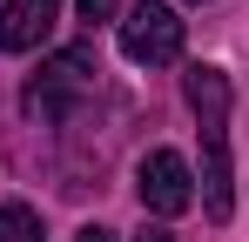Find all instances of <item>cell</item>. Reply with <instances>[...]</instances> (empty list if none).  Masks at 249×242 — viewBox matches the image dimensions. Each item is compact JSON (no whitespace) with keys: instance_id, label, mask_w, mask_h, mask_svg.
Listing matches in <instances>:
<instances>
[{"instance_id":"3","label":"cell","mask_w":249,"mask_h":242,"mask_svg":"<svg viewBox=\"0 0 249 242\" xmlns=\"http://www.w3.org/2000/svg\"><path fill=\"white\" fill-rule=\"evenodd\" d=\"M122 54L128 61H142V68H162L182 54V20H175V7L168 0H135L122 20Z\"/></svg>"},{"instance_id":"4","label":"cell","mask_w":249,"mask_h":242,"mask_svg":"<svg viewBox=\"0 0 249 242\" xmlns=\"http://www.w3.org/2000/svg\"><path fill=\"white\" fill-rule=\"evenodd\" d=\"M135 195L148 215H182V208H196V175H189V161L175 155V148H148L142 168H135Z\"/></svg>"},{"instance_id":"10","label":"cell","mask_w":249,"mask_h":242,"mask_svg":"<svg viewBox=\"0 0 249 242\" xmlns=\"http://www.w3.org/2000/svg\"><path fill=\"white\" fill-rule=\"evenodd\" d=\"M189 7H202V0H189Z\"/></svg>"},{"instance_id":"1","label":"cell","mask_w":249,"mask_h":242,"mask_svg":"<svg viewBox=\"0 0 249 242\" xmlns=\"http://www.w3.org/2000/svg\"><path fill=\"white\" fill-rule=\"evenodd\" d=\"M182 94H189L196 135H202V208H209V222H229V208H236V182H229V74L222 68H189Z\"/></svg>"},{"instance_id":"7","label":"cell","mask_w":249,"mask_h":242,"mask_svg":"<svg viewBox=\"0 0 249 242\" xmlns=\"http://www.w3.org/2000/svg\"><path fill=\"white\" fill-rule=\"evenodd\" d=\"M122 0H81V20H115Z\"/></svg>"},{"instance_id":"8","label":"cell","mask_w":249,"mask_h":242,"mask_svg":"<svg viewBox=\"0 0 249 242\" xmlns=\"http://www.w3.org/2000/svg\"><path fill=\"white\" fill-rule=\"evenodd\" d=\"M135 242H175V236H168L162 222H142V236H135Z\"/></svg>"},{"instance_id":"6","label":"cell","mask_w":249,"mask_h":242,"mask_svg":"<svg viewBox=\"0 0 249 242\" xmlns=\"http://www.w3.org/2000/svg\"><path fill=\"white\" fill-rule=\"evenodd\" d=\"M0 242H41V215L27 202H0Z\"/></svg>"},{"instance_id":"5","label":"cell","mask_w":249,"mask_h":242,"mask_svg":"<svg viewBox=\"0 0 249 242\" xmlns=\"http://www.w3.org/2000/svg\"><path fill=\"white\" fill-rule=\"evenodd\" d=\"M54 20H61V0H7L0 7V47L27 54V47H41L54 34Z\"/></svg>"},{"instance_id":"2","label":"cell","mask_w":249,"mask_h":242,"mask_svg":"<svg viewBox=\"0 0 249 242\" xmlns=\"http://www.w3.org/2000/svg\"><path fill=\"white\" fill-rule=\"evenodd\" d=\"M88 94H94V54H88V47H68V54H54L41 74L27 81V115L61 121L74 101H88Z\"/></svg>"},{"instance_id":"9","label":"cell","mask_w":249,"mask_h":242,"mask_svg":"<svg viewBox=\"0 0 249 242\" xmlns=\"http://www.w3.org/2000/svg\"><path fill=\"white\" fill-rule=\"evenodd\" d=\"M74 242H115V236H108V229H81Z\"/></svg>"}]
</instances>
